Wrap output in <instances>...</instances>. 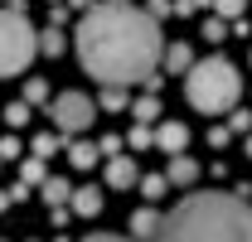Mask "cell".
I'll return each mask as SVG.
<instances>
[{
  "mask_svg": "<svg viewBox=\"0 0 252 242\" xmlns=\"http://www.w3.org/2000/svg\"><path fill=\"white\" fill-rule=\"evenodd\" d=\"M83 242H126V238H112V233H93V238H83Z\"/></svg>",
  "mask_w": 252,
  "mask_h": 242,
  "instance_id": "29",
  "label": "cell"
},
{
  "mask_svg": "<svg viewBox=\"0 0 252 242\" xmlns=\"http://www.w3.org/2000/svg\"><path fill=\"white\" fill-rule=\"evenodd\" d=\"M49 5H63V0H49Z\"/></svg>",
  "mask_w": 252,
  "mask_h": 242,
  "instance_id": "33",
  "label": "cell"
},
{
  "mask_svg": "<svg viewBox=\"0 0 252 242\" xmlns=\"http://www.w3.org/2000/svg\"><path fill=\"white\" fill-rule=\"evenodd\" d=\"M68 10H93V0H63Z\"/></svg>",
  "mask_w": 252,
  "mask_h": 242,
  "instance_id": "30",
  "label": "cell"
},
{
  "mask_svg": "<svg viewBox=\"0 0 252 242\" xmlns=\"http://www.w3.org/2000/svg\"><path fill=\"white\" fill-rule=\"evenodd\" d=\"M122 5H126V0H122Z\"/></svg>",
  "mask_w": 252,
  "mask_h": 242,
  "instance_id": "35",
  "label": "cell"
},
{
  "mask_svg": "<svg viewBox=\"0 0 252 242\" xmlns=\"http://www.w3.org/2000/svg\"><path fill=\"white\" fill-rule=\"evenodd\" d=\"M97 151L112 160V155H122V151H126V141H122V136H102V141H97Z\"/></svg>",
  "mask_w": 252,
  "mask_h": 242,
  "instance_id": "25",
  "label": "cell"
},
{
  "mask_svg": "<svg viewBox=\"0 0 252 242\" xmlns=\"http://www.w3.org/2000/svg\"><path fill=\"white\" fill-rule=\"evenodd\" d=\"M131 117L151 126V121L160 117V97H156V92H146V97H136V102H131Z\"/></svg>",
  "mask_w": 252,
  "mask_h": 242,
  "instance_id": "14",
  "label": "cell"
},
{
  "mask_svg": "<svg viewBox=\"0 0 252 242\" xmlns=\"http://www.w3.org/2000/svg\"><path fill=\"white\" fill-rule=\"evenodd\" d=\"M248 59H252V54H248Z\"/></svg>",
  "mask_w": 252,
  "mask_h": 242,
  "instance_id": "36",
  "label": "cell"
},
{
  "mask_svg": "<svg viewBox=\"0 0 252 242\" xmlns=\"http://www.w3.org/2000/svg\"><path fill=\"white\" fill-rule=\"evenodd\" d=\"M126 146H131V151H151V146H156V131H151L146 121H136L131 136H126Z\"/></svg>",
  "mask_w": 252,
  "mask_h": 242,
  "instance_id": "16",
  "label": "cell"
},
{
  "mask_svg": "<svg viewBox=\"0 0 252 242\" xmlns=\"http://www.w3.org/2000/svg\"><path fill=\"white\" fill-rule=\"evenodd\" d=\"M165 180L180 184V189H189V184L199 180V165H194L189 155H170V165H165Z\"/></svg>",
  "mask_w": 252,
  "mask_h": 242,
  "instance_id": "10",
  "label": "cell"
},
{
  "mask_svg": "<svg viewBox=\"0 0 252 242\" xmlns=\"http://www.w3.org/2000/svg\"><path fill=\"white\" fill-rule=\"evenodd\" d=\"M10 204H15V194H10V189H0V213L10 209Z\"/></svg>",
  "mask_w": 252,
  "mask_h": 242,
  "instance_id": "31",
  "label": "cell"
},
{
  "mask_svg": "<svg viewBox=\"0 0 252 242\" xmlns=\"http://www.w3.org/2000/svg\"><path fill=\"white\" fill-rule=\"evenodd\" d=\"M73 44H78L83 73L97 78V83H117V88L146 83V78L156 73L160 54H165V44H160V20H151L146 10H131L122 0L83 10Z\"/></svg>",
  "mask_w": 252,
  "mask_h": 242,
  "instance_id": "1",
  "label": "cell"
},
{
  "mask_svg": "<svg viewBox=\"0 0 252 242\" xmlns=\"http://www.w3.org/2000/svg\"><path fill=\"white\" fill-rule=\"evenodd\" d=\"M97 155H102V151H97L93 141H73V146H68V160H73L78 170H93V165H97Z\"/></svg>",
  "mask_w": 252,
  "mask_h": 242,
  "instance_id": "13",
  "label": "cell"
},
{
  "mask_svg": "<svg viewBox=\"0 0 252 242\" xmlns=\"http://www.w3.org/2000/svg\"><path fill=\"white\" fill-rule=\"evenodd\" d=\"M49 117H54V131H59V136H83L97 121V102L88 92H59V97L49 102Z\"/></svg>",
  "mask_w": 252,
  "mask_h": 242,
  "instance_id": "5",
  "label": "cell"
},
{
  "mask_svg": "<svg viewBox=\"0 0 252 242\" xmlns=\"http://www.w3.org/2000/svg\"><path fill=\"white\" fill-rule=\"evenodd\" d=\"M199 39H209V44H223V39H228V25H223L219 15H209V20H204V30H199Z\"/></svg>",
  "mask_w": 252,
  "mask_h": 242,
  "instance_id": "21",
  "label": "cell"
},
{
  "mask_svg": "<svg viewBox=\"0 0 252 242\" xmlns=\"http://www.w3.org/2000/svg\"><path fill=\"white\" fill-rule=\"evenodd\" d=\"M228 131H243V136H248V131H252V112H233V121H228Z\"/></svg>",
  "mask_w": 252,
  "mask_h": 242,
  "instance_id": "26",
  "label": "cell"
},
{
  "mask_svg": "<svg viewBox=\"0 0 252 242\" xmlns=\"http://www.w3.org/2000/svg\"><path fill=\"white\" fill-rule=\"evenodd\" d=\"M160 242H252V204L238 194H189L165 213Z\"/></svg>",
  "mask_w": 252,
  "mask_h": 242,
  "instance_id": "2",
  "label": "cell"
},
{
  "mask_svg": "<svg viewBox=\"0 0 252 242\" xmlns=\"http://www.w3.org/2000/svg\"><path fill=\"white\" fill-rule=\"evenodd\" d=\"M5 126H10V131L30 126V102H10V107H5Z\"/></svg>",
  "mask_w": 252,
  "mask_h": 242,
  "instance_id": "19",
  "label": "cell"
},
{
  "mask_svg": "<svg viewBox=\"0 0 252 242\" xmlns=\"http://www.w3.org/2000/svg\"><path fill=\"white\" fill-rule=\"evenodd\" d=\"M0 165H5V160H0Z\"/></svg>",
  "mask_w": 252,
  "mask_h": 242,
  "instance_id": "34",
  "label": "cell"
},
{
  "mask_svg": "<svg viewBox=\"0 0 252 242\" xmlns=\"http://www.w3.org/2000/svg\"><path fill=\"white\" fill-rule=\"evenodd\" d=\"M44 180H49V175H44V160L30 155V160L20 165V184H44Z\"/></svg>",
  "mask_w": 252,
  "mask_h": 242,
  "instance_id": "18",
  "label": "cell"
},
{
  "mask_svg": "<svg viewBox=\"0 0 252 242\" xmlns=\"http://www.w3.org/2000/svg\"><path fill=\"white\" fill-rule=\"evenodd\" d=\"M59 141H63L59 131H39V136H34V155H39V160H49V155L59 151Z\"/></svg>",
  "mask_w": 252,
  "mask_h": 242,
  "instance_id": "20",
  "label": "cell"
},
{
  "mask_svg": "<svg viewBox=\"0 0 252 242\" xmlns=\"http://www.w3.org/2000/svg\"><path fill=\"white\" fill-rule=\"evenodd\" d=\"M185 146H189V126H185V121H165V126H156V151L185 155Z\"/></svg>",
  "mask_w": 252,
  "mask_h": 242,
  "instance_id": "6",
  "label": "cell"
},
{
  "mask_svg": "<svg viewBox=\"0 0 252 242\" xmlns=\"http://www.w3.org/2000/svg\"><path fill=\"white\" fill-rule=\"evenodd\" d=\"M63 44H68V39H63V34H59V25H54V30H44V34H39V54H49V59H59V54H63Z\"/></svg>",
  "mask_w": 252,
  "mask_h": 242,
  "instance_id": "17",
  "label": "cell"
},
{
  "mask_svg": "<svg viewBox=\"0 0 252 242\" xmlns=\"http://www.w3.org/2000/svg\"><path fill=\"white\" fill-rule=\"evenodd\" d=\"M102 194H97V184H83V189H73V199H68V209L78 213V218H97L102 213Z\"/></svg>",
  "mask_w": 252,
  "mask_h": 242,
  "instance_id": "9",
  "label": "cell"
},
{
  "mask_svg": "<svg viewBox=\"0 0 252 242\" xmlns=\"http://www.w3.org/2000/svg\"><path fill=\"white\" fill-rule=\"evenodd\" d=\"M160 63H165L170 73H189V68H194V54H189V44H170V49L160 54Z\"/></svg>",
  "mask_w": 252,
  "mask_h": 242,
  "instance_id": "12",
  "label": "cell"
},
{
  "mask_svg": "<svg viewBox=\"0 0 252 242\" xmlns=\"http://www.w3.org/2000/svg\"><path fill=\"white\" fill-rule=\"evenodd\" d=\"M0 160H20V141H15V136L0 141Z\"/></svg>",
  "mask_w": 252,
  "mask_h": 242,
  "instance_id": "27",
  "label": "cell"
},
{
  "mask_svg": "<svg viewBox=\"0 0 252 242\" xmlns=\"http://www.w3.org/2000/svg\"><path fill=\"white\" fill-rule=\"evenodd\" d=\"M243 10H248V0H214V15L219 20H238Z\"/></svg>",
  "mask_w": 252,
  "mask_h": 242,
  "instance_id": "24",
  "label": "cell"
},
{
  "mask_svg": "<svg viewBox=\"0 0 252 242\" xmlns=\"http://www.w3.org/2000/svg\"><path fill=\"white\" fill-rule=\"evenodd\" d=\"M102 107H107V112H122V107H131L126 88H117V83H102Z\"/></svg>",
  "mask_w": 252,
  "mask_h": 242,
  "instance_id": "15",
  "label": "cell"
},
{
  "mask_svg": "<svg viewBox=\"0 0 252 242\" xmlns=\"http://www.w3.org/2000/svg\"><path fill=\"white\" fill-rule=\"evenodd\" d=\"M248 155H252V131H248Z\"/></svg>",
  "mask_w": 252,
  "mask_h": 242,
  "instance_id": "32",
  "label": "cell"
},
{
  "mask_svg": "<svg viewBox=\"0 0 252 242\" xmlns=\"http://www.w3.org/2000/svg\"><path fill=\"white\" fill-rule=\"evenodd\" d=\"M165 189H170V180H165V175H146V180H141V194H146L151 204H156V199H165Z\"/></svg>",
  "mask_w": 252,
  "mask_h": 242,
  "instance_id": "22",
  "label": "cell"
},
{
  "mask_svg": "<svg viewBox=\"0 0 252 242\" xmlns=\"http://www.w3.org/2000/svg\"><path fill=\"white\" fill-rule=\"evenodd\" d=\"M136 180H141V175H136V160H131V155H112V160H107V184H112V189H131Z\"/></svg>",
  "mask_w": 252,
  "mask_h": 242,
  "instance_id": "8",
  "label": "cell"
},
{
  "mask_svg": "<svg viewBox=\"0 0 252 242\" xmlns=\"http://www.w3.org/2000/svg\"><path fill=\"white\" fill-rule=\"evenodd\" d=\"M160 228H165V213H156V209L131 213V238L136 242H160Z\"/></svg>",
  "mask_w": 252,
  "mask_h": 242,
  "instance_id": "7",
  "label": "cell"
},
{
  "mask_svg": "<svg viewBox=\"0 0 252 242\" xmlns=\"http://www.w3.org/2000/svg\"><path fill=\"white\" fill-rule=\"evenodd\" d=\"M185 92H189V102H194L199 112L219 117V112H233V107H238L243 78H238V68L223 59V54H214V59H199L194 68H189Z\"/></svg>",
  "mask_w": 252,
  "mask_h": 242,
  "instance_id": "3",
  "label": "cell"
},
{
  "mask_svg": "<svg viewBox=\"0 0 252 242\" xmlns=\"http://www.w3.org/2000/svg\"><path fill=\"white\" fill-rule=\"evenodd\" d=\"M228 136H233L228 126H214V131H209V146H228Z\"/></svg>",
  "mask_w": 252,
  "mask_h": 242,
  "instance_id": "28",
  "label": "cell"
},
{
  "mask_svg": "<svg viewBox=\"0 0 252 242\" xmlns=\"http://www.w3.org/2000/svg\"><path fill=\"white\" fill-rule=\"evenodd\" d=\"M39 54V30L20 10H0V78L10 73H25Z\"/></svg>",
  "mask_w": 252,
  "mask_h": 242,
  "instance_id": "4",
  "label": "cell"
},
{
  "mask_svg": "<svg viewBox=\"0 0 252 242\" xmlns=\"http://www.w3.org/2000/svg\"><path fill=\"white\" fill-rule=\"evenodd\" d=\"M25 102H30V107L49 102V83H44V78H30V83H25Z\"/></svg>",
  "mask_w": 252,
  "mask_h": 242,
  "instance_id": "23",
  "label": "cell"
},
{
  "mask_svg": "<svg viewBox=\"0 0 252 242\" xmlns=\"http://www.w3.org/2000/svg\"><path fill=\"white\" fill-rule=\"evenodd\" d=\"M39 189H44V204H49V209H63V204L73 199V184L63 180V175H49V180L39 184Z\"/></svg>",
  "mask_w": 252,
  "mask_h": 242,
  "instance_id": "11",
  "label": "cell"
}]
</instances>
